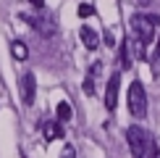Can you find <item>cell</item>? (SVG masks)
Masks as SVG:
<instances>
[{
  "label": "cell",
  "instance_id": "obj_8",
  "mask_svg": "<svg viewBox=\"0 0 160 158\" xmlns=\"http://www.w3.org/2000/svg\"><path fill=\"white\" fill-rule=\"evenodd\" d=\"M42 134H45V140L52 142V140H58V137H63V127H61V121H45L42 124Z\"/></svg>",
  "mask_w": 160,
  "mask_h": 158
},
{
  "label": "cell",
  "instance_id": "obj_9",
  "mask_svg": "<svg viewBox=\"0 0 160 158\" xmlns=\"http://www.w3.org/2000/svg\"><path fill=\"white\" fill-rule=\"evenodd\" d=\"M11 55L16 58V61H26V58H29V48H26L21 40H13L11 42Z\"/></svg>",
  "mask_w": 160,
  "mask_h": 158
},
{
  "label": "cell",
  "instance_id": "obj_10",
  "mask_svg": "<svg viewBox=\"0 0 160 158\" xmlns=\"http://www.w3.org/2000/svg\"><path fill=\"white\" fill-rule=\"evenodd\" d=\"M55 116H58V121H68V118H71V105L66 100H61L58 108H55Z\"/></svg>",
  "mask_w": 160,
  "mask_h": 158
},
{
  "label": "cell",
  "instance_id": "obj_3",
  "mask_svg": "<svg viewBox=\"0 0 160 158\" xmlns=\"http://www.w3.org/2000/svg\"><path fill=\"white\" fill-rule=\"evenodd\" d=\"M131 29L137 32V37H139L142 45L152 42V37H155V26H152V21L147 18V13H137V16H131Z\"/></svg>",
  "mask_w": 160,
  "mask_h": 158
},
{
  "label": "cell",
  "instance_id": "obj_11",
  "mask_svg": "<svg viewBox=\"0 0 160 158\" xmlns=\"http://www.w3.org/2000/svg\"><path fill=\"white\" fill-rule=\"evenodd\" d=\"M118 61H121V69H129L131 66V58H129V42H121V58H118Z\"/></svg>",
  "mask_w": 160,
  "mask_h": 158
},
{
  "label": "cell",
  "instance_id": "obj_2",
  "mask_svg": "<svg viewBox=\"0 0 160 158\" xmlns=\"http://www.w3.org/2000/svg\"><path fill=\"white\" fill-rule=\"evenodd\" d=\"M126 137H129V145H131V153H134V158H147V148H150V140L147 134H144L142 127H129L126 129Z\"/></svg>",
  "mask_w": 160,
  "mask_h": 158
},
{
  "label": "cell",
  "instance_id": "obj_5",
  "mask_svg": "<svg viewBox=\"0 0 160 158\" xmlns=\"http://www.w3.org/2000/svg\"><path fill=\"white\" fill-rule=\"evenodd\" d=\"M118 84H121V74H113L108 79V87H105V105H108V111H113L118 105Z\"/></svg>",
  "mask_w": 160,
  "mask_h": 158
},
{
  "label": "cell",
  "instance_id": "obj_12",
  "mask_svg": "<svg viewBox=\"0 0 160 158\" xmlns=\"http://www.w3.org/2000/svg\"><path fill=\"white\" fill-rule=\"evenodd\" d=\"M76 13H79V16H82V18H89L92 13H95V8H92L89 3H82V5H79V11H76Z\"/></svg>",
  "mask_w": 160,
  "mask_h": 158
},
{
  "label": "cell",
  "instance_id": "obj_1",
  "mask_svg": "<svg viewBox=\"0 0 160 158\" xmlns=\"http://www.w3.org/2000/svg\"><path fill=\"white\" fill-rule=\"evenodd\" d=\"M129 111L137 118L147 116V95H144L142 82H131V87H129Z\"/></svg>",
  "mask_w": 160,
  "mask_h": 158
},
{
  "label": "cell",
  "instance_id": "obj_14",
  "mask_svg": "<svg viewBox=\"0 0 160 158\" xmlns=\"http://www.w3.org/2000/svg\"><path fill=\"white\" fill-rule=\"evenodd\" d=\"M84 92H87V95H95V84H92V76L84 82Z\"/></svg>",
  "mask_w": 160,
  "mask_h": 158
},
{
  "label": "cell",
  "instance_id": "obj_16",
  "mask_svg": "<svg viewBox=\"0 0 160 158\" xmlns=\"http://www.w3.org/2000/svg\"><path fill=\"white\" fill-rule=\"evenodd\" d=\"M158 58H160V37H158Z\"/></svg>",
  "mask_w": 160,
  "mask_h": 158
},
{
  "label": "cell",
  "instance_id": "obj_15",
  "mask_svg": "<svg viewBox=\"0 0 160 158\" xmlns=\"http://www.w3.org/2000/svg\"><path fill=\"white\" fill-rule=\"evenodd\" d=\"M29 3H32V5H34V8H37V11H39V8H45V0H29Z\"/></svg>",
  "mask_w": 160,
  "mask_h": 158
},
{
  "label": "cell",
  "instance_id": "obj_4",
  "mask_svg": "<svg viewBox=\"0 0 160 158\" xmlns=\"http://www.w3.org/2000/svg\"><path fill=\"white\" fill-rule=\"evenodd\" d=\"M34 95H37V82H34V74L32 71H26V74L21 76V97L26 105L34 103Z\"/></svg>",
  "mask_w": 160,
  "mask_h": 158
},
{
  "label": "cell",
  "instance_id": "obj_6",
  "mask_svg": "<svg viewBox=\"0 0 160 158\" xmlns=\"http://www.w3.org/2000/svg\"><path fill=\"white\" fill-rule=\"evenodd\" d=\"M26 21H29L32 26H34V29L39 32V34H45V37H52L55 34V21H52V18H32V16H24Z\"/></svg>",
  "mask_w": 160,
  "mask_h": 158
},
{
  "label": "cell",
  "instance_id": "obj_7",
  "mask_svg": "<svg viewBox=\"0 0 160 158\" xmlns=\"http://www.w3.org/2000/svg\"><path fill=\"white\" fill-rule=\"evenodd\" d=\"M79 37H82V42H84L87 50H95L100 45V37H97V32L92 29V26H82V29H79Z\"/></svg>",
  "mask_w": 160,
  "mask_h": 158
},
{
  "label": "cell",
  "instance_id": "obj_13",
  "mask_svg": "<svg viewBox=\"0 0 160 158\" xmlns=\"http://www.w3.org/2000/svg\"><path fill=\"white\" fill-rule=\"evenodd\" d=\"M61 158H76V150H74V145H66V148H63V153H61Z\"/></svg>",
  "mask_w": 160,
  "mask_h": 158
}]
</instances>
